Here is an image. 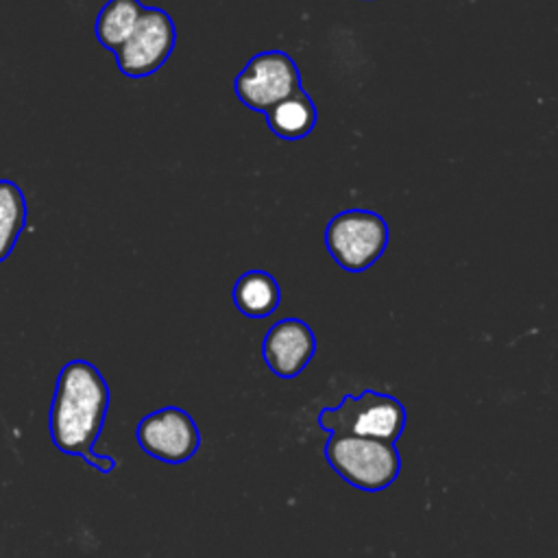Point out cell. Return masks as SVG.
Listing matches in <instances>:
<instances>
[{
    "label": "cell",
    "instance_id": "cell-1",
    "mask_svg": "<svg viewBox=\"0 0 558 558\" xmlns=\"http://www.w3.org/2000/svg\"><path fill=\"white\" fill-rule=\"evenodd\" d=\"M109 410V386L87 360H70L57 377L50 403V438L65 456L83 458L98 473H111L116 458L94 453Z\"/></svg>",
    "mask_w": 558,
    "mask_h": 558
},
{
    "label": "cell",
    "instance_id": "cell-2",
    "mask_svg": "<svg viewBox=\"0 0 558 558\" xmlns=\"http://www.w3.org/2000/svg\"><path fill=\"white\" fill-rule=\"evenodd\" d=\"M325 460L344 482L364 493L388 488L401 469L395 442L351 434H331L325 442Z\"/></svg>",
    "mask_w": 558,
    "mask_h": 558
},
{
    "label": "cell",
    "instance_id": "cell-3",
    "mask_svg": "<svg viewBox=\"0 0 558 558\" xmlns=\"http://www.w3.org/2000/svg\"><path fill=\"white\" fill-rule=\"evenodd\" d=\"M403 403L377 390H364L362 395H344L340 405L323 408L318 412V425L327 434L368 436L386 442H395L405 427Z\"/></svg>",
    "mask_w": 558,
    "mask_h": 558
},
{
    "label": "cell",
    "instance_id": "cell-4",
    "mask_svg": "<svg viewBox=\"0 0 558 558\" xmlns=\"http://www.w3.org/2000/svg\"><path fill=\"white\" fill-rule=\"evenodd\" d=\"M325 248L331 259L347 272L368 270L386 251L388 222L371 209L338 211L325 227Z\"/></svg>",
    "mask_w": 558,
    "mask_h": 558
},
{
    "label": "cell",
    "instance_id": "cell-5",
    "mask_svg": "<svg viewBox=\"0 0 558 558\" xmlns=\"http://www.w3.org/2000/svg\"><path fill=\"white\" fill-rule=\"evenodd\" d=\"M299 87L301 72L294 59L283 50H262L253 54L233 78L238 100L257 113H264Z\"/></svg>",
    "mask_w": 558,
    "mask_h": 558
},
{
    "label": "cell",
    "instance_id": "cell-6",
    "mask_svg": "<svg viewBox=\"0 0 558 558\" xmlns=\"http://www.w3.org/2000/svg\"><path fill=\"white\" fill-rule=\"evenodd\" d=\"M174 44L177 28L172 17L159 7H146L126 41L113 50L118 70L124 76L144 78L168 61Z\"/></svg>",
    "mask_w": 558,
    "mask_h": 558
},
{
    "label": "cell",
    "instance_id": "cell-7",
    "mask_svg": "<svg viewBox=\"0 0 558 558\" xmlns=\"http://www.w3.org/2000/svg\"><path fill=\"white\" fill-rule=\"evenodd\" d=\"M135 440L150 458L166 464H183L198 451L201 432L183 408L166 405L137 423Z\"/></svg>",
    "mask_w": 558,
    "mask_h": 558
},
{
    "label": "cell",
    "instance_id": "cell-8",
    "mask_svg": "<svg viewBox=\"0 0 558 558\" xmlns=\"http://www.w3.org/2000/svg\"><path fill=\"white\" fill-rule=\"evenodd\" d=\"M316 353V336L301 318H281L275 323L262 342L266 366L283 379H292L305 371Z\"/></svg>",
    "mask_w": 558,
    "mask_h": 558
},
{
    "label": "cell",
    "instance_id": "cell-9",
    "mask_svg": "<svg viewBox=\"0 0 558 558\" xmlns=\"http://www.w3.org/2000/svg\"><path fill=\"white\" fill-rule=\"evenodd\" d=\"M264 118L272 135H277L279 140L296 142L307 137L314 131L318 111L312 96L303 87H299L296 92H292L290 96L281 98L270 109H266Z\"/></svg>",
    "mask_w": 558,
    "mask_h": 558
},
{
    "label": "cell",
    "instance_id": "cell-10",
    "mask_svg": "<svg viewBox=\"0 0 558 558\" xmlns=\"http://www.w3.org/2000/svg\"><path fill=\"white\" fill-rule=\"evenodd\" d=\"M231 296L240 314L248 318H266L279 307L281 288L270 272L253 268L238 277Z\"/></svg>",
    "mask_w": 558,
    "mask_h": 558
},
{
    "label": "cell",
    "instance_id": "cell-11",
    "mask_svg": "<svg viewBox=\"0 0 558 558\" xmlns=\"http://www.w3.org/2000/svg\"><path fill=\"white\" fill-rule=\"evenodd\" d=\"M144 9L146 7L140 0H107L98 11L94 24L98 44L111 52L122 46L133 33Z\"/></svg>",
    "mask_w": 558,
    "mask_h": 558
},
{
    "label": "cell",
    "instance_id": "cell-12",
    "mask_svg": "<svg viewBox=\"0 0 558 558\" xmlns=\"http://www.w3.org/2000/svg\"><path fill=\"white\" fill-rule=\"evenodd\" d=\"M26 198L17 183L0 179V262H4L26 225Z\"/></svg>",
    "mask_w": 558,
    "mask_h": 558
}]
</instances>
